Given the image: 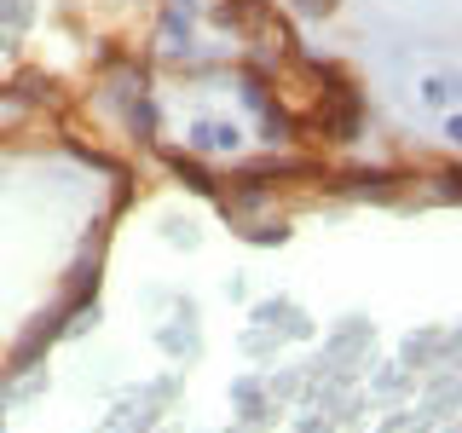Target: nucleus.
Returning a JSON list of instances; mask_svg holds the SVG:
<instances>
[{
  "mask_svg": "<svg viewBox=\"0 0 462 433\" xmlns=\"http://www.w3.org/2000/svg\"><path fill=\"white\" fill-rule=\"evenodd\" d=\"M168 162H173V168H180V173H185V180H191V191H214V173H208V168H197V162H191V156H168Z\"/></svg>",
  "mask_w": 462,
  "mask_h": 433,
  "instance_id": "obj_1",
  "label": "nucleus"
},
{
  "mask_svg": "<svg viewBox=\"0 0 462 433\" xmlns=\"http://www.w3.org/2000/svg\"><path fill=\"white\" fill-rule=\"evenodd\" d=\"M191 139H197V144H237V134H231V127H197Z\"/></svg>",
  "mask_w": 462,
  "mask_h": 433,
  "instance_id": "obj_2",
  "label": "nucleus"
}]
</instances>
